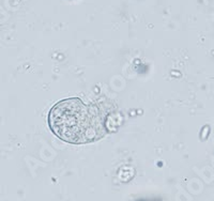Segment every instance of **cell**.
Returning a JSON list of instances; mask_svg holds the SVG:
<instances>
[{"instance_id":"1","label":"cell","mask_w":214,"mask_h":201,"mask_svg":"<svg viewBox=\"0 0 214 201\" xmlns=\"http://www.w3.org/2000/svg\"><path fill=\"white\" fill-rule=\"evenodd\" d=\"M51 132L61 140L84 145L94 142L108 133L107 112L96 104H85L78 97L65 99L48 113Z\"/></svg>"}]
</instances>
